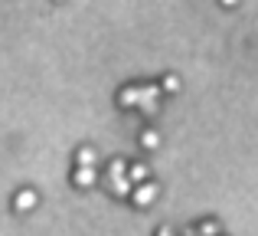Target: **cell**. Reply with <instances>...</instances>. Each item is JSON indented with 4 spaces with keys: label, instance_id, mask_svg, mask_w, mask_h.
<instances>
[{
    "label": "cell",
    "instance_id": "12",
    "mask_svg": "<svg viewBox=\"0 0 258 236\" xmlns=\"http://www.w3.org/2000/svg\"><path fill=\"white\" fill-rule=\"evenodd\" d=\"M157 236H173V230H160V233H157Z\"/></svg>",
    "mask_w": 258,
    "mask_h": 236
},
{
    "label": "cell",
    "instance_id": "2",
    "mask_svg": "<svg viewBox=\"0 0 258 236\" xmlns=\"http://www.w3.org/2000/svg\"><path fill=\"white\" fill-rule=\"evenodd\" d=\"M154 197H157V187L147 180V184H141V187H134V204L138 207H147V204H154Z\"/></svg>",
    "mask_w": 258,
    "mask_h": 236
},
{
    "label": "cell",
    "instance_id": "3",
    "mask_svg": "<svg viewBox=\"0 0 258 236\" xmlns=\"http://www.w3.org/2000/svg\"><path fill=\"white\" fill-rule=\"evenodd\" d=\"M72 180H76V187H92L98 177H95V167H76Z\"/></svg>",
    "mask_w": 258,
    "mask_h": 236
},
{
    "label": "cell",
    "instance_id": "1",
    "mask_svg": "<svg viewBox=\"0 0 258 236\" xmlns=\"http://www.w3.org/2000/svg\"><path fill=\"white\" fill-rule=\"evenodd\" d=\"M118 102H121V109H138V105H144V96H141L138 85H127V89H121Z\"/></svg>",
    "mask_w": 258,
    "mask_h": 236
},
{
    "label": "cell",
    "instance_id": "7",
    "mask_svg": "<svg viewBox=\"0 0 258 236\" xmlns=\"http://www.w3.org/2000/svg\"><path fill=\"white\" fill-rule=\"evenodd\" d=\"M76 161H79V167H92L95 164V151H92V148H79Z\"/></svg>",
    "mask_w": 258,
    "mask_h": 236
},
{
    "label": "cell",
    "instance_id": "10",
    "mask_svg": "<svg viewBox=\"0 0 258 236\" xmlns=\"http://www.w3.org/2000/svg\"><path fill=\"white\" fill-rule=\"evenodd\" d=\"M219 233V223H216V220H206V223L200 226V236H216Z\"/></svg>",
    "mask_w": 258,
    "mask_h": 236
},
{
    "label": "cell",
    "instance_id": "4",
    "mask_svg": "<svg viewBox=\"0 0 258 236\" xmlns=\"http://www.w3.org/2000/svg\"><path fill=\"white\" fill-rule=\"evenodd\" d=\"M33 207H36V194H33V191H20L17 194V210L20 213H30Z\"/></svg>",
    "mask_w": 258,
    "mask_h": 236
},
{
    "label": "cell",
    "instance_id": "11",
    "mask_svg": "<svg viewBox=\"0 0 258 236\" xmlns=\"http://www.w3.org/2000/svg\"><path fill=\"white\" fill-rule=\"evenodd\" d=\"M164 89L167 92H176V89H180V79H176V76H167L164 79Z\"/></svg>",
    "mask_w": 258,
    "mask_h": 236
},
{
    "label": "cell",
    "instance_id": "8",
    "mask_svg": "<svg viewBox=\"0 0 258 236\" xmlns=\"http://www.w3.org/2000/svg\"><path fill=\"white\" fill-rule=\"evenodd\" d=\"M127 171H131V167H127L124 161H111V180H118V177H127Z\"/></svg>",
    "mask_w": 258,
    "mask_h": 236
},
{
    "label": "cell",
    "instance_id": "6",
    "mask_svg": "<svg viewBox=\"0 0 258 236\" xmlns=\"http://www.w3.org/2000/svg\"><path fill=\"white\" fill-rule=\"evenodd\" d=\"M111 191L118 194V197H127V194H134V184L127 177H118V180H111Z\"/></svg>",
    "mask_w": 258,
    "mask_h": 236
},
{
    "label": "cell",
    "instance_id": "9",
    "mask_svg": "<svg viewBox=\"0 0 258 236\" xmlns=\"http://www.w3.org/2000/svg\"><path fill=\"white\" fill-rule=\"evenodd\" d=\"M141 145H144V148H157V145H160V134L151 128V131H144V134H141Z\"/></svg>",
    "mask_w": 258,
    "mask_h": 236
},
{
    "label": "cell",
    "instance_id": "5",
    "mask_svg": "<svg viewBox=\"0 0 258 236\" xmlns=\"http://www.w3.org/2000/svg\"><path fill=\"white\" fill-rule=\"evenodd\" d=\"M127 180L131 184H147V164H131V171H127Z\"/></svg>",
    "mask_w": 258,
    "mask_h": 236
}]
</instances>
